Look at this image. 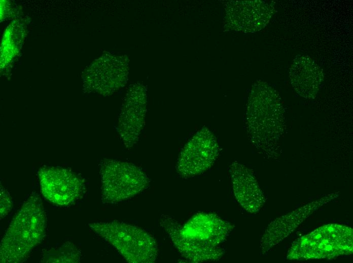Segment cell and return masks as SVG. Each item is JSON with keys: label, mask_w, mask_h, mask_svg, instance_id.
Returning <instances> with one entry per match:
<instances>
[{"label": "cell", "mask_w": 353, "mask_h": 263, "mask_svg": "<svg viewBox=\"0 0 353 263\" xmlns=\"http://www.w3.org/2000/svg\"><path fill=\"white\" fill-rule=\"evenodd\" d=\"M284 111L275 90L265 82L255 84L249 98L246 128L253 144L267 156L273 155L283 135Z\"/></svg>", "instance_id": "6da1fadb"}, {"label": "cell", "mask_w": 353, "mask_h": 263, "mask_svg": "<svg viewBox=\"0 0 353 263\" xmlns=\"http://www.w3.org/2000/svg\"><path fill=\"white\" fill-rule=\"evenodd\" d=\"M47 217L42 200L32 192L14 216L0 245L3 263L25 260L45 235Z\"/></svg>", "instance_id": "7a4b0ae2"}, {"label": "cell", "mask_w": 353, "mask_h": 263, "mask_svg": "<svg viewBox=\"0 0 353 263\" xmlns=\"http://www.w3.org/2000/svg\"><path fill=\"white\" fill-rule=\"evenodd\" d=\"M89 226L129 262L152 263L157 257L155 239L138 227L118 221L91 223Z\"/></svg>", "instance_id": "3957f363"}, {"label": "cell", "mask_w": 353, "mask_h": 263, "mask_svg": "<svg viewBox=\"0 0 353 263\" xmlns=\"http://www.w3.org/2000/svg\"><path fill=\"white\" fill-rule=\"evenodd\" d=\"M353 251V231L347 226L332 224L321 226L297 239L287 258L300 260L333 258Z\"/></svg>", "instance_id": "277c9868"}, {"label": "cell", "mask_w": 353, "mask_h": 263, "mask_svg": "<svg viewBox=\"0 0 353 263\" xmlns=\"http://www.w3.org/2000/svg\"><path fill=\"white\" fill-rule=\"evenodd\" d=\"M99 165L103 203L114 204L130 199L149 186L147 175L132 163L104 159Z\"/></svg>", "instance_id": "5b68a950"}, {"label": "cell", "mask_w": 353, "mask_h": 263, "mask_svg": "<svg viewBox=\"0 0 353 263\" xmlns=\"http://www.w3.org/2000/svg\"><path fill=\"white\" fill-rule=\"evenodd\" d=\"M38 176L42 195L53 204L72 205L85 193L84 181L70 169L45 166L39 169Z\"/></svg>", "instance_id": "8992f818"}, {"label": "cell", "mask_w": 353, "mask_h": 263, "mask_svg": "<svg viewBox=\"0 0 353 263\" xmlns=\"http://www.w3.org/2000/svg\"><path fill=\"white\" fill-rule=\"evenodd\" d=\"M219 153L215 137L208 129L202 128L182 149L178 159L176 171L183 178L200 174L214 164Z\"/></svg>", "instance_id": "52a82bcc"}, {"label": "cell", "mask_w": 353, "mask_h": 263, "mask_svg": "<svg viewBox=\"0 0 353 263\" xmlns=\"http://www.w3.org/2000/svg\"><path fill=\"white\" fill-rule=\"evenodd\" d=\"M337 196L338 193L328 194L274 220L268 225L260 240L261 253L265 254L267 252L319 207Z\"/></svg>", "instance_id": "ba28073f"}, {"label": "cell", "mask_w": 353, "mask_h": 263, "mask_svg": "<svg viewBox=\"0 0 353 263\" xmlns=\"http://www.w3.org/2000/svg\"><path fill=\"white\" fill-rule=\"evenodd\" d=\"M159 222L180 254L188 261L196 263L216 261L224 254V249L220 246L203 244L184 235L181 225L173 217L163 214Z\"/></svg>", "instance_id": "9c48e42d"}, {"label": "cell", "mask_w": 353, "mask_h": 263, "mask_svg": "<svg viewBox=\"0 0 353 263\" xmlns=\"http://www.w3.org/2000/svg\"><path fill=\"white\" fill-rule=\"evenodd\" d=\"M234 226L215 213L199 212L184 225L182 233L200 243L218 246L231 234Z\"/></svg>", "instance_id": "30bf717a"}, {"label": "cell", "mask_w": 353, "mask_h": 263, "mask_svg": "<svg viewBox=\"0 0 353 263\" xmlns=\"http://www.w3.org/2000/svg\"><path fill=\"white\" fill-rule=\"evenodd\" d=\"M140 87L134 86L129 93L119 118V133L127 148H131L137 142L145 125L146 98Z\"/></svg>", "instance_id": "8fae6325"}, {"label": "cell", "mask_w": 353, "mask_h": 263, "mask_svg": "<svg viewBox=\"0 0 353 263\" xmlns=\"http://www.w3.org/2000/svg\"><path fill=\"white\" fill-rule=\"evenodd\" d=\"M234 196L246 211L256 213L264 205L263 192L251 170L236 161L229 167Z\"/></svg>", "instance_id": "7c38bea8"}, {"label": "cell", "mask_w": 353, "mask_h": 263, "mask_svg": "<svg viewBox=\"0 0 353 263\" xmlns=\"http://www.w3.org/2000/svg\"><path fill=\"white\" fill-rule=\"evenodd\" d=\"M292 85L301 96L307 99L315 97L324 80L322 69L308 56L298 55L290 69Z\"/></svg>", "instance_id": "4fadbf2b"}, {"label": "cell", "mask_w": 353, "mask_h": 263, "mask_svg": "<svg viewBox=\"0 0 353 263\" xmlns=\"http://www.w3.org/2000/svg\"><path fill=\"white\" fill-rule=\"evenodd\" d=\"M234 8L236 27L244 32H254L264 28L274 12V7L265 1L236 2Z\"/></svg>", "instance_id": "5bb4252c"}, {"label": "cell", "mask_w": 353, "mask_h": 263, "mask_svg": "<svg viewBox=\"0 0 353 263\" xmlns=\"http://www.w3.org/2000/svg\"><path fill=\"white\" fill-rule=\"evenodd\" d=\"M81 252L69 243H66L57 248L50 249L44 252L42 261L45 262H79Z\"/></svg>", "instance_id": "9a60e30c"}, {"label": "cell", "mask_w": 353, "mask_h": 263, "mask_svg": "<svg viewBox=\"0 0 353 263\" xmlns=\"http://www.w3.org/2000/svg\"><path fill=\"white\" fill-rule=\"evenodd\" d=\"M1 219L5 217L11 210L13 201L9 193L4 188H1Z\"/></svg>", "instance_id": "2e32d148"}]
</instances>
